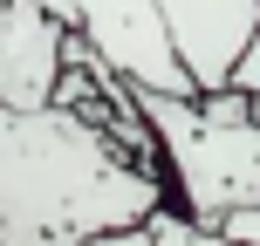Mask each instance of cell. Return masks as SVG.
I'll return each mask as SVG.
<instances>
[{
	"instance_id": "2",
	"label": "cell",
	"mask_w": 260,
	"mask_h": 246,
	"mask_svg": "<svg viewBox=\"0 0 260 246\" xmlns=\"http://www.w3.org/2000/svg\"><path fill=\"white\" fill-rule=\"evenodd\" d=\"M137 117L157 144V171H165L178 212L192 226H219V212L260 205V117L219 123L192 103V96H157L137 89Z\"/></svg>"
},
{
	"instance_id": "7",
	"label": "cell",
	"mask_w": 260,
	"mask_h": 246,
	"mask_svg": "<svg viewBox=\"0 0 260 246\" xmlns=\"http://www.w3.org/2000/svg\"><path fill=\"white\" fill-rule=\"evenodd\" d=\"M219 246H260V205H233V212H219Z\"/></svg>"
},
{
	"instance_id": "8",
	"label": "cell",
	"mask_w": 260,
	"mask_h": 246,
	"mask_svg": "<svg viewBox=\"0 0 260 246\" xmlns=\"http://www.w3.org/2000/svg\"><path fill=\"white\" fill-rule=\"evenodd\" d=\"M226 89H247V96H260V21H253V34H247V48H240V62H233V76H226Z\"/></svg>"
},
{
	"instance_id": "1",
	"label": "cell",
	"mask_w": 260,
	"mask_h": 246,
	"mask_svg": "<svg viewBox=\"0 0 260 246\" xmlns=\"http://www.w3.org/2000/svg\"><path fill=\"white\" fill-rule=\"evenodd\" d=\"M165 205V178L130 164L89 117L62 103H0V246H82L144 226Z\"/></svg>"
},
{
	"instance_id": "3",
	"label": "cell",
	"mask_w": 260,
	"mask_h": 246,
	"mask_svg": "<svg viewBox=\"0 0 260 246\" xmlns=\"http://www.w3.org/2000/svg\"><path fill=\"white\" fill-rule=\"evenodd\" d=\"M69 27L103 55L130 89H157V96H199L192 76L178 68L165 34L157 0H69Z\"/></svg>"
},
{
	"instance_id": "5",
	"label": "cell",
	"mask_w": 260,
	"mask_h": 246,
	"mask_svg": "<svg viewBox=\"0 0 260 246\" xmlns=\"http://www.w3.org/2000/svg\"><path fill=\"white\" fill-rule=\"evenodd\" d=\"M76 34L35 0H0V103L7 110H41L62 76V41Z\"/></svg>"
},
{
	"instance_id": "4",
	"label": "cell",
	"mask_w": 260,
	"mask_h": 246,
	"mask_svg": "<svg viewBox=\"0 0 260 246\" xmlns=\"http://www.w3.org/2000/svg\"><path fill=\"white\" fill-rule=\"evenodd\" d=\"M165 14V34H171V55L178 68L192 76V89H219L233 76L240 48H247L253 21H260V0H157Z\"/></svg>"
},
{
	"instance_id": "6",
	"label": "cell",
	"mask_w": 260,
	"mask_h": 246,
	"mask_svg": "<svg viewBox=\"0 0 260 246\" xmlns=\"http://www.w3.org/2000/svg\"><path fill=\"white\" fill-rule=\"evenodd\" d=\"M144 233H151V246H219V233H206V226H192L178 205H157L151 219H144Z\"/></svg>"
},
{
	"instance_id": "9",
	"label": "cell",
	"mask_w": 260,
	"mask_h": 246,
	"mask_svg": "<svg viewBox=\"0 0 260 246\" xmlns=\"http://www.w3.org/2000/svg\"><path fill=\"white\" fill-rule=\"evenodd\" d=\"M82 246H151V233H144V226H117V233H96Z\"/></svg>"
},
{
	"instance_id": "10",
	"label": "cell",
	"mask_w": 260,
	"mask_h": 246,
	"mask_svg": "<svg viewBox=\"0 0 260 246\" xmlns=\"http://www.w3.org/2000/svg\"><path fill=\"white\" fill-rule=\"evenodd\" d=\"M35 7H48L55 21H69V0H35Z\"/></svg>"
}]
</instances>
